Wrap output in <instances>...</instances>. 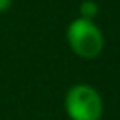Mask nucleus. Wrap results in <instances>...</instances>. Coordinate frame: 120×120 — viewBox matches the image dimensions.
<instances>
[{
    "mask_svg": "<svg viewBox=\"0 0 120 120\" xmlns=\"http://www.w3.org/2000/svg\"><path fill=\"white\" fill-rule=\"evenodd\" d=\"M65 37L71 51L79 58L94 60L104 49V34L95 25V21H90V19H72L67 26Z\"/></svg>",
    "mask_w": 120,
    "mask_h": 120,
    "instance_id": "f257e3e1",
    "label": "nucleus"
},
{
    "mask_svg": "<svg viewBox=\"0 0 120 120\" xmlns=\"http://www.w3.org/2000/svg\"><path fill=\"white\" fill-rule=\"evenodd\" d=\"M64 108L71 120H101L104 102L101 94L92 85L76 83L65 94Z\"/></svg>",
    "mask_w": 120,
    "mask_h": 120,
    "instance_id": "f03ea898",
    "label": "nucleus"
},
{
    "mask_svg": "<svg viewBox=\"0 0 120 120\" xmlns=\"http://www.w3.org/2000/svg\"><path fill=\"white\" fill-rule=\"evenodd\" d=\"M97 14H99V4L95 0H83L79 4V18L94 21Z\"/></svg>",
    "mask_w": 120,
    "mask_h": 120,
    "instance_id": "7ed1b4c3",
    "label": "nucleus"
},
{
    "mask_svg": "<svg viewBox=\"0 0 120 120\" xmlns=\"http://www.w3.org/2000/svg\"><path fill=\"white\" fill-rule=\"evenodd\" d=\"M12 0H0V12H4L9 9V5H11Z\"/></svg>",
    "mask_w": 120,
    "mask_h": 120,
    "instance_id": "20e7f679",
    "label": "nucleus"
}]
</instances>
